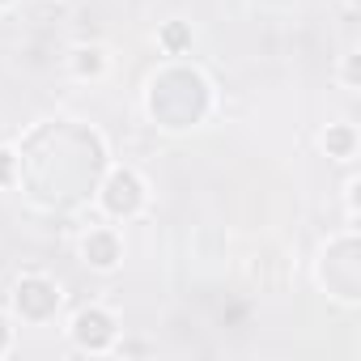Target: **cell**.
I'll return each mask as SVG.
<instances>
[{
  "label": "cell",
  "mask_w": 361,
  "mask_h": 361,
  "mask_svg": "<svg viewBox=\"0 0 361 361\" xmlns=\"http://www.w3.org/2000/svg\"><path fill=\"white\" fill-rule=\"evenodd\" d=\"M106 209L111 213H136L140 209V200H145V188H140V178L132 174V170H119V174H111V183H106Z\"/></svg>",
  "instance_id": "cell-1"
},
{
  "label": "cell",
  "mask_w": 361,
  "mask_h": 361,
  "mask_svg": "<svg viewBox=\"0 0 361 361\" xmlns=\"http://www.w3.org/2000/svg\"><path fill=\"white\" fill-rule=\"evenodd\" d=\"M73 336H77V344H85V348H106L111 344V336H115V327H111V319L102 314V310H85V314H77V323H73Z\"/></svg>",
  "instance_id": "cell-2"
},
{
  "label": "cell",
  "mask_w": 361,
  "mask_h": 361,
  "mask_svg": "<svg viewBox=\"0 0 361 361\" xmlns=\"http://www.w3.org/2000/svg\"><path fill=\"white\" fill-rule=\"evenodd\" d=\"M85 259H90L94 268H111V264L119 259L115 238H111V234H90V238H85Z\"/></svg>",
  "instance_id": "cell-3"
},
{
  "label": "cell",
  "mask_w": 361,
  "mask_h": 361,
  "mask_svg": "<svg viewBox=\"0 0 361 361\" xmlns=\"http://www.w3.org/2000/svg\"><path fill=\"white\" fill-rule=\"evenodd\" d=\"M327 145H336V149H340V157H348V153H353V132H348V128H340V132H331V136H327Z\"/></svg>",
  "instance_id": "cell-4"
},
{
  "label": "cell",
  "mask_w": 361,
  "mask_h": 361,
  "mask_svg": "<svg viewBox=\"0 0 361 361\" xmlns=\"http://www.w3.org/2000/svg\"><path fill=\"white\" fill-rule=\"evenodd\" d=\"M183 39H188V35L178 30V26H170V30H166V43H170V47H183Z\"/></svg>",
  "instance_id": "cell-5"
},
{
  "label": "cell",
  "mask_w": 361,
  "mask_h": 361,
  "mask_svg": "<svg viewBox=\"0 0 361 361\" xmlns=\"http://www.w3.org/2000/svg\"><path fill=\"white\" fill-rule=\"evenodd\" d=\"M9 157H13L9 149H0V183H5V178H9Z\"/></svg>",
  "instance_id": "cell-6"
},
{
  "label": "cell",
  "mask_w": 361,
  "mask_h": 361,
  "mask_svg": "<svg viewBox=\"0 0 361 361\" xmlns=\"http://www.w3.org/2000/svg\"><path fill=\"white\" fill-rule=\"evenodd\" d=\"M5 344H9V331H5V319H0V353H5Z\"/></svg>",
  "instance_id": "cell-7"
}]
</instances>
